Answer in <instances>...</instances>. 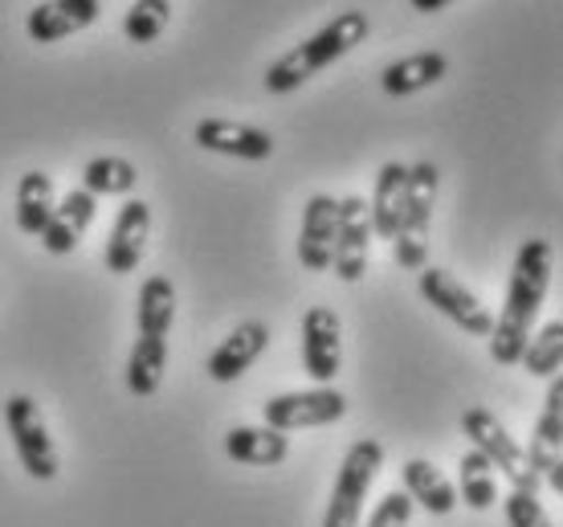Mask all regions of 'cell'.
Segmentation results:
<instances>
[{
    "mask_svg": "<svg viewBox=\"0 0 563 527\" xmlns=\"http://www.w3.org/2000/svg\"><path fill=\"white\" fill-rule=\"evenodd\" d=\"M551 266H555L551 242L531 238V242L519 245L515 266H510L507 303H503V315L494 319V331H490L494 364H503V369H515V364H519L522 348H527L531 328H536V319H539V307L548 299Z\"/></svg>",
    "mask_w": 563,
    "mask_h": 527,
    "instance_id": "cell-1",
    "label": "cell"
},
{
    "mask_svg": "<svg viewBox=\"0 0 563 527\" xmlns=\"http://www.w3.org/2000/svg\"><path fill=\"white\" fill-rule=\"evenodd\" d=\"M372 33V21H367L364 9H343L339 17H331L323 29H314L307 42H298L295 50L286 54L262 74L266 83V95H290L302 83H310L314 74H323L327 66H335L339 57H347L355 45L367 42Z\"/></svg>",
    "mask_w": 563,
    "mask_h": 527,
    "instance_id": "cell-2",
    "label": "cell"
},
{
    "mask_svg": "<svg viewBox=\"0 0 563 527\" xmlns=\"http://www.w3.org/2000/svg\"><path fill=\"white\" fill-rule=\"evenodd\" d=\"M462 433L470 438V450H478L486 462H490L494 471L503 474L515 491H527V495H539L543 486H539L536 471H531V462H527V450L515 442V433H510L490 409H465L462 414Z\"/></svg>",
    "mask_w": 563,
    "mask_h": 527,
    "instance_id": "cell-3",
    "label": "cell"
},
{
    "mask_svg": "<svg viewBox=\"0 0 563 527\" xmlns=\"http://www.w3.org/2000/svg\"><path fill=\"white\" fill-rule=\"evenodd\" d=\"M380 466H384V446L376 442V438H360V442H352V450L343 454L335 486H331L323 527H360L364 499H367V491H372V483H376Z\"/></svg>",
    "mask_w": 563,
    "mask_h": 527,
    "instance_id": "cell-4",
    "label": "cell"
},
{
    "mask_svg": "<svg viewBox=\"0 0 563 527\" xmlns=\"http://www.w3.org/2000/svg\"><path fill=\"white\" fill-rule=\"evenodd\" d=\"M4 429L13 438V450L21 458V471L37 483L57 479V446L49 438L42 405L29 397V393H13L4 400Z\"/></svg>",
    "mask_w": 563,
    "mask_h": 527,
    "instance_id": "cell-5",
    "label": "cell"
},
{
    "mask_svg": "<svg viewBox=\"0 0 563 527\" xmlns=\"http://www.w3.org/2000/svg\"><path fill=\"white\" fill-rule=\"evenodd\" d=\"M417 290H421V299L441 311L450 323L465 331V336H482V340H490L494 331V315L486 311V303H478V295L462 286L453 278L450 271H441V266H421L417 271Z\"/></svg>",
    "mask_w": 563,
    "mask_h": 527,
    "instance_id": "cell-6",
    "label": "cell"
},
{
    "mask_svg": "<svg viewBox=\"0 0 563 527\" xmlns=\"http://www.w3.org/2000/svg\"><path fill=\"white\" fill-rule=\"evenodd\" d=\"M347 414V397L339 393L335 385H314V388H298V393H278L262 405V417H266L269 429L278 433H290V429H314V426H331Z\"/></svg>",
    "mask_w": 563,
    "mask_h": 527,
    "instance_id": "cell-7",
    "label": "cell"
},
{
    "mask_svg": "<svg viewBox=\"0 0 563 527\" xmlns=\"http://www.w3.org/2000/svg\"><path fill=\"white\" fill-rule=\"evenodd\" d=\"M527 462H531L539 486L563 495V372L548 381V397H543V414L536 421Z\"/></svg>",
    "mask_w": 563,
    "mask_h": 527,
    "instance_id": "cell-8",
    "label": "cell"
},
{
    "mask_svg": "<svg viewBox=\"0 0 563 527\" xmlns=\"http://www.w3.org/2000/svg\"><path fill=\"white\" fill-rule=\"evenodd\" d=\"M367 257H372V221H367L364 197L339 200V229L335 250H331V271L343 283H360L367 274Z\"/></svg>",
    "mask_w": 563,
    "mask_h": 527,
    "instance_id": "cell-9",
    "label": "cell"
},
{
    "mask_svg": "<svg viewBox=\"0 0 563 527\" xmlns=\"http://www.w3.org/2000/svg\"><path fill=\"white\" fill-rule=\"evenodd\" d=\"M302 364L314 385H331L343 364V323L331 307H310L302 315Z\"/></svg>",
    "mask_w": 563,
    "mask_h": 527,
    "instance_id": "cell-10",
    "label": "cell"
},
{
    "mask_svg": "<svg viewBox=\"0 0 563 527\" xmlns=\"http://www.w3.org/2000/svg\"><path fill=\"white\" fill-rule=\"evenodd\" d=\"M197 147L212 152V156H233V160H269L274 156V135L254 123H233V119H200L192 128Z\"/></svg>",
    "mask_w": 563,
    "mask_h": 527,
    "instance_id": "cell-11",
    "label": "cell"
},
{
    "mask_svg": "<svg viewBox=\"0 0 563 527\" xmlns=\"http://www.w3.org/2000/svg\"><path fill=\"white\" fill-rule=\"evenodd\" d=\"M266 348H269V328L262 319H245L241 328H233V336H225V340L212 348L205 369H209V376L217 385H233V381H241L245 372L254 369L257 356Z\"/></svg>",
    "mask_w": 563,
    "mask_h": 527,
    "instance_id": "cell-12",
    "label": "cell"
},
{
    "mask_svg": "<svg viewBox=\"0 0 563 527\" xmlns=\"http://www.w3.org/2000/svg\"><path fill=\"white\" fill-rule=\"evenodd\" d=\"M99 17H102V0H45L37 9H29L25 33L29 42L54 45L74 37V33H82V29H90Z\"/></svg>",
    "mask_w": 563,
    "mask_h": 527,
    "instance_id": "cell-13",
    "label": "cell"
},
{
    "mask_svg": "<svg viewBox=\"0 0 563 527\" xmlns=\"http://www.w3.org/2000/svg\"><path fill=\"white\" fill-rule=\"evenodd\" d=\"M147 233H152V205L131 197L111 226V242H107V271L111 274H135L147 250Z\"/></svg>",
    "mask_w": 563,
    "mask_h": 527,
    "instance_id": "cell-14",
    "label": "cell"
},
{
    "mask_svg": "<svg viewBox=\"0 0 563 527\" xmlns=\"http://www.w3.org/2000/svg\"><path fill=\"white\" fill-rule=\"evenodd\" d=\"M339 229V200L331 193H314L302 209V229H298V262L307 271H331V250H335Z\"/></svg>",
    "mask_w": 563,
    "mask_h": 527,
    "instance_id": "cell-15",
    "label": "cell"
},
{
    "mask_svg": "<svg viewBox=\"0 0 563 527\" xmlns=\"http://www.w3.org/2000/svg\"><path fill=\"white\" fill-rule=\"evenodd\" d=\"M95 213H99V200L90 197L86 188H74V193H66V197L54 205L49 221H45L42 245L54 257L74 254V250H78V242H82V233L90 229V221H95Z\"/></svg>",
    "mask_w": 563,
    "mask_h": 527,
    "instance_id": "cell-16",
    "label": "cell"
},
{
    "mask_svg": "<svg viewBox=\"0 0 563 527\" xmlns=\"http://www.w3.org/2000/svg\"><path fill=\"white\" fill-rule=\"evenodd\" d=\"M445 74H450V57L441 54V50H421V54L388 62L380 74V86L384 95H393V99H409V95H417L424 86L441 83Z\"/></svg>",
    "mask_w": 563,
    "mask_h": 527,
    "instance_id": "cell-17",
    "label": "cell"
},
{
    "mask_svg": "<svg viewBox=\"0 0 563 527\" xmlns=\"http://www.w3.org/2000/svg\"><path fill=\"white\" fill-rule=\"evenodd\" d=\"M405 176H409V164H400V160H388L376 172V188H372V200H367L372 238H388V242L396 238L400 209H405Z\"/></svg>",
    "mask_w": 563,
    "mask_h": 527,
    "instance_id": "cell-18",
    "label": "cell"
},
{
    "mask_svg": "<svg viewBox=\"0 0 563 527\" xmlns=\"http://www.w3.org/2000/svg\"><path fill=\"white\" fill-rule=\"evenodd\" d=\"M225 454L241 466H278L290 454V442L269 426H233L225 433Z\"/></svg>",
    "mask_w": 563,
    "mask_h": 527,
    "instance_id": "cell-19",
    "label": "cell"
},
{
    "mask_svg": "<svg viewBox=\"0 0 563 527\" xmlns=\"http://www.w3.org/2000/svg\"><path fill=\"white\" fill-rule=\"evenodd\" d=\"M433 205H437V164L421 160L405 176V209H400V229L396 233H409V238H421L424 242L429 221H433Z\"/></svg>",
    "mask_w": 563,
    "mask_h": 527,
    "instance_id": "cell-20",
    "label": "cell"
},
{
    "mask_svg": "<svg viewBox=\"0 0 563 527\" xmlns=\"http://www.w3.org/2000/svg\"><path fill=\"white\" fill-rule=\"evenodd\" d=\"M172 323H176V286H172V278L168 274L143 278L140 299H135V328H140V336L168 340Z\"/></svg>",
    "mask_w": 563,
    "mask_h": 527,
    "instance_id": "cell-21",
    "label": "cell"
},
{
    "mask_svg": "<svg viewBox=\"0 0 563 527\" xmlns=\"http://www.w3.org/2000/svg\"><path fill=\"white\" fill-rule=\"evenodd\" d=\"M405 495L412 499V507H424L429 515H450L457 507L453 483L424 458H409L405 462Z\"/></svg>",
    "mask_w": 563,
    "mask_h": 527,
    "instance_id": "cell-22",
    "label": "cell"
},
{
    "mask_svg": "<svg viewBox=\"0 0 563 527\" xmlns=\"http://www.w3.org/2000/svg\"><path fill=\"white\" fill-rule=\"evenodd\" d=\"M54 180H49V172H25L21 180H16V229L29 233V238H42L45 221L54 213Z\"/></svg>",
    "mask_w": 563,
    "mask_h": 527,
    "instance_id": "cell-23",
    "label": "cell"
},
{
    "mask_svg": "<svg viewBox=\"0 0 563 527\" xmlns=\"http://www.w3.org/2000/svg\"><path fill=\"white\" fill-rule=\"evenodd\" d=\"M164 372H168V340L140 336L128 356V388L135 397H155L164 385Z\"/></svg>",
    "mask_w": 563,
    "mask_h": 527,
    "instance_id": "cell-24",
    "label": "cell"
},
{
    "mask_svg": "<svg viewBox=\"0 0 563 527\" xmlns=\"http://www.w3.org/2000/svg\"><path fill=\"white\" fill-rule=\"evenodd\" d=\"M135 185H140V172H135V164H131V160H123V156H95L82 168V188L95 200L128 197Z\"/></svg>",
    "mask_w": 563,
    "mask_h": 527,
    "instance_id": "cell-25",
    "label": "cell"
},
{
    "mask_svg": "<svg viewBox=\"0 0 563 527\" xmlns=\"http://www.w3.org/2000/svg\"><path fill=\"white\" fill-rule=\"evenodd\" d=\"M519 364L531 372V376H543V381L560 376V372H563V319H551V323H543V328L527 340Z\"/></svg>",
    "mask_w": 563,
    "mask_h": 527,
    "instance_id": "cell-26",
    "label": "cell"
},
{
    "mask_svg": "<svg viewBox=\"0 0 563 527\" xmlns=\"http://www.w3.org/2000/svg\"><path fill=\"white\" fill-rule=\"evenodd\" d=\"M457 483H462V503L470 512H490L498 491H494V466L478 450H465L457 462Z\"/></svg>",
    "mask_w": 563,
    "mask_h": 527,
    "instance_id": "cell-27",
    "label": "cell"
},
{
    "mask_svg": "<svg viewBox=\"0 0 563 527\" xmlns=\"http://www.w3.org/2000/svg\"><path fill=\"white\" fill-rule=\"evenodd\" d=\"M172 21V0H135L123 17V37L135 45H152L159 42V33L168 29Z\"/></svg>",
    "mask_w": 563,
    "mask_h": 527,
    "instance_id": "cell-28",
    "label": "cell"
},
{
    "mask_svg": "<svg viewBox=\"0 0 563 527\" xmlns=\"http://www.w3.org/2000/svg\"><path fill=\"white\" fill-rule=\"evenodd\" d=\"M503 512H507V527H555L539 495H527V491H510Z\"/></svg>",
    "mask_w": 563,
    "mask_h": 527,
    "instance_id": "cell-29",
    "label": "cell"
},
{
    "mask_svg": "<svg viewBox=\"0 0 563 527\" xmlns=\"http://www.w3.org/2000/svg\"><path fill=\"white\" fill-rule=\"evenodd\" d=\"M409 519H412V499L405 491H393V495H384V499L372 507L364 527H409Z\"/></svg>",
    "mask_w": 563,
    "mask_h": 527,
    "instance_id": "cell-30",
    "label": "cell"
},
{
    "mask_svg": "<svg viewBox=\"0 0 563 527\" xmlns=\"http://www.w3.org/2000/svg\"><path fill=\"white\" fill-rule=\"evenodd\" d=\"M393 254L405 271H421V266H429V250H424V242L421 238H409V233H396Z\"/></svg>",
    "mask_w": 563,
    "mask_h": 527,
    "instance_id": "cell-31",
    "label": "cell"
},
{
    "mask_svg": "<svg viewBox=\"0 0 563 527\" xmlns=\"http://www.w3.org/2000/svg\"><path fill=\"white\" fill-rule=\"evenodd\" d=\"M417 13H441V9H450L453 0H409Z\"/></svg>",
    "mask_w": 563,
    "mask_h": 527,
    "instance_id": "cell-32",
    "label": "cell"
}]
</instances>
